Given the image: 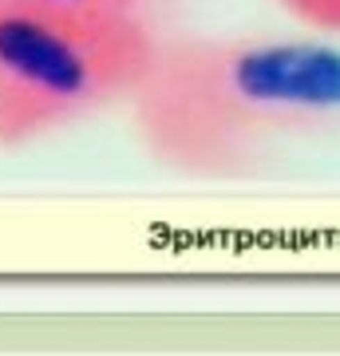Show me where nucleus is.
Returning <instances> with one entry per match:
<instances>
[{
    "label": "nucleus",
    "mask_w": 340,
    "mask_h": 356,
    "mask_svg": "<svg viewBox=\"0 0 340 356\" xmlns=\"http://www.w3.org/2000/svg\"><path fill=\"white\" fill-rule=\"evenodd\" d=\"M143 151L182 178H241L340 123V51L289 36L154 40L131 95Z\"/></svg>",
    "instance_id": "1"
},
{
    "label": "nucleus",
    "mask_w": 340,
    "mask_h": 356,
    "mask_svg": "<svg viewBox=\"0 0 340 356\" xmlns=\"http://www.w3.org/2000/svg\"><path fill=\"white\" fill-rule=\"evenodd\" d=\"M154 40L135 13L0 4V147H24L127 103Z\"/></svg>",
    "instance_id": "2"
},
{
    "label": "nucleus",
    "mask_w": 340,
    "mask_h": 356,
    "mask_svg": "<svg viewBox=\"0 0 340 356\" xmlns=\"http://www.w3.org/2000/svg\"><path fill=\"white\" fill-rule=\"evenodd\" d=\"M277 4L321 36H340V0H277Z\"/></svg>",
    "instance_id": "3"
},
{
    "label": "nucleus",
    "mask_w": 340,
    "mask_h": 356,
    "mask_svg": "<svg viewBox=\"0 0 340 356\" xmlns=\"http://www.w3.org/2000/svg\"><path fill=\"white\" fill-rule=\"evenodd\" d=\"M0 4H32V8H63V13H135L143 0H0Z\"/></svg>",
    "instance_id": "4"
}]
</instances>
